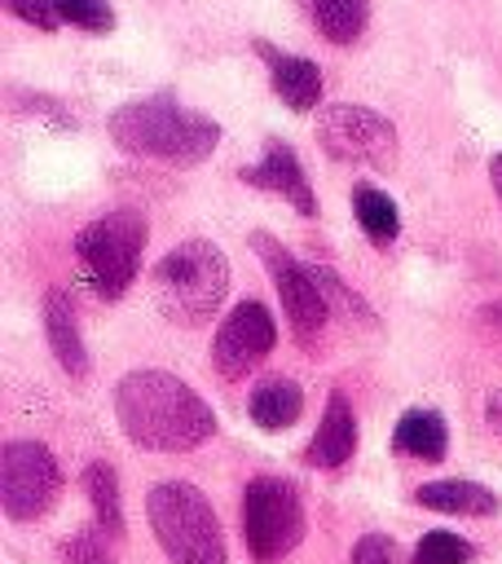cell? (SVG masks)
<instances>
[{
  "label": "cell",
  "mask_w": 502,
  "mask_h": 564,
  "mask_svg": "<svg viewBox=\"0 0 502 564\" xmlns=\"http://www.w3.org/2000/svg\"><path fill=\"white\" fill-rule=\"evenodd\" d=\"M44 330H48V348L53 357L62 361V370L70 379H84L88 370V352H84V339H79V322H75V304L66 291H48L44 295Z\"/></svg>",
  "instance_id": "5bb4252c"
},
{
  "label": "cell",
  "mask_w": 502,
  "mask_h": 564,
  "mask_svg": "<svg viewBox=\"0 0 502 564\" xmlns=\"http://www.w3.org/2000/svg\"><path fill=\"white\" fill-rule=\"evenodd\" d=\"M414 502L445 516H498V494L476 480H427L414 489Z\"/></svg>",
  "instance_id": "9a60e30c"
},
{
  "label": "cell",
  "mask_w": 502,
  "mask_h": 564,
  "mask_svg": "<svg viewBox=\"0 0 502 564\" xmlns=\"http://www.w3.org/2000/svg\"><path fill=\"white\" fill-rule=\"evenodd\" d=\"M225 291H229V260L211 238H189L154 264V304L176 326L211 322Z\"/></svg>",
  "instance_id": "3957f363"
},
{
  "label": "cell",
  "mask_w": 502,
  "mask_h": 564,
  "mask_svg": "<svg viewBox=\"0 0 502 564\" xmlns=\"http://www.w3.org/2000/svg\"><path fill=\"white\" fill-rule=\"evenodd\" d=\"M242 181L255 185V189H269V194H282L299 216H317V198H313V185L295 159V150L286 141H269L264 145V159L255 167H242Z\"/></svg>",
  "instance_id": "8fae6325"
},
{
  "label": "cell",
  "mask_w": 502,
  "mask_h": 564,
  "mask_svg": "<svg viewBox=\"0 0 502 564\" xmlns=\"http://www.w3.org/2000/svg\"><path fill=\"white\" fill-rule=\"evenodd\" d=\"M352 564H396L392 538H383V533H365V538L352 546Z\"/></svg>",
  "instance_id": "d4e9b609"
},
{
  "label": "cell",
  "mask_w": 502,
  "mask_h": 564,
  "mask_svg": "<svg viewBox=\"0 0 502 564\" xmlns=\"http://www.w3.org/2000/svg\"><path fill=\"white\" fill-rule=\"evenodd\" d=\"M273 339H277L273 313L260 300H238V308L220 322L211 339V366L220 370V379H242L273 352Z\"/></svg>",
  "instance_id": "30bf717a"
},
{
  "label": "cell",
  "mask_w": 502,
  "mask_h": 564,
  "mask_svg": "<svg viewBox=\"0 0 502 564\" xmlns=\"http://www.w3.org/2000/svg\"><path fill=\"white\" fill-rule=\"evenodd\" d=\"M489 181H493V189H498V203H502V150L489 159Z\"/></svg>",
  "instance_id": "83f0119b"
},
{
  "label": "cell",
  "mask_w": 502,
  "mask_h": 564,
  "mask_svg": "<svg viewBox=\"0 0 502 564\" xmlns=\"http://www.w3.org/2000/svg\"><path fill=\"white\" fill-rule=\"evenodd\" d=\"M62 494V467L44 441L13 436L0 449V502L9 520H40Z\"/></svg>",
  "instance_id": "ba28073f"
},
{
  "label": "cell",
  "mask_w": 502,
  "mask_h": 564,
  "mask_svg": "<svg viewBox=\"0 0 502 564\" xmlns=\"http://www.w3.org/2000/svg\"><path fill=\"white\" fill-rule=\"evenodd\" d=\"M106 128L123 154L159 159L176 167H194L220 145V123L203 110L181 106L172 93H154V97L119 106Z\"/></svg>",
  "instance_id": "7a4b0ae2"
},
{
  "label": "cell",
  "mask_w": 502,
  "mask_h": 564,
  "mask_svg": "<svg viewBox=\"0 0 502 564\" xmlns=\"http://www.w3.org/2000/svg\"><path fill=\"white\" fill-rule=\"evenodd\" d=\"M62 555H66V564H114V555H110L106 538H101V533H92V529L75 533V538L62 546Z\"/></svg>",
  "instance_id": "603a6c76"
},
{
  "label": "cell",
  "mask_w": 502,
  "mask_h": 564,
  "mask_svg": "<svg viewBox=\"0 0 502 564\" xmlns=\"http://www.w3.org/2000/svg\"><path fill=\"white\" fill-rule=\"evenodd\" d=\"M480 322H484V326H489V330H493V335L502 339V300H493V304H489V308L480 313Z\"/></svg>",
  "instance_id": "484cf974"
},
{
  "label": "cell",
  "mask_w": 502,
  "mask_h": 564,
  "mask_svg": "<svg viewBox=\"0 0 502 564\" xmlns=\"http://www.w3.org/2000/svg\"><path fill=\"white\" fill-rule=\"evenodd\" d=\"M392 449L396 454H410V458H423V463H440L445 449H449V427L436 410H405L392 427Z\"/></svg>",
  "instance_id": "e0dca14e"
},
{
  "label": "cell",
  "mask_w": 502,
  "mask_h": 564,
  "mask_svg": "<svg viewBox=\"0 0 502 564\" xmlns=\"http://www.w3.org/2000/svg\"><path fill=\"white\" fill-rule=\"evenodd\" d=\"M352 449H357V414H352L348 397L335 388L326 397V414H321V423H317L304 458L313 467H343L352 458Z\"/></svg>",
  "instance_id": "4fadbf2b"
},
{
  "label": "cell",
  "mask_w": 502,
  "mask_h": 564,
  "mask_svg": "<svg viewBox=\"0 0 502 564\" xmlns=\"http://www.w3.org/2000/svg\"><path fill=\"white\" fill-rule=\"evenodd\" d=\"M255 53H260V62L269 66L273 93H277L291 110H308V106L321 101V70H317V62L295 57V53H282V48H273V44H264V40H255Z\"/></svg>",
  "instance_id": "7c38bea8"
},
{
  "label": "cell",
  "mask_w": 502,
  "mask_h": 564,
  "mask_svg": "<svg viewBox=\"0 0 502 564\" xmlns=\"http://www.w3.org/2000/svg\"><path fill=\"white\" fill-rule=\"evenodd\" d=\"M145 516L167 564H229L220 520L203 489L185 480H159L145 494Z\"/></svg>",
  "instance_id": "277c9868"
},
{
  "label": "cell",
  "mask_w": 502,
  "mask_h": 564,
  "mask_svg": "<svg viewBox=\"0 0 502 564\" xmlns=\"http://www.w3.org/2000/svg\"><path fill=\"white\" fill-rule=\"evenodd\" d=\"M4 9H9L13 18H22L26 26H40V31H53V26L62 22L57 0H4Z\"/></svg>",
  "instance_id": "cb8c5ba5"
},
{
  "label": "cell",
  "mask_w": 502,
  "mask_h": 564,
  "mask_svg": "<svg viewBox=\"0 0 502 564\" xmlns=\"http://www.w3.org/2000/svg\"><path fill=\"white\" fill-rule=\"evenodd\" d=\"M251 251L264 260V273L273 278V286H277V295H282V308H286V317H291V330L299 335V344H308V339H317L321 335V326H326V317H330V300H326V291H321V282H317V273H313V264H299L273 234H251Z\"/></svg>",
  "instance_id": "9c48e42d"
},
{
  "label": "cell",
  "mask_w": 502,
  "mask_h": 564,
  "mask_svg": "<svg viewBox=\"0 0 502 564\" xmlns=\"http://www.w3.org/2000/svg\"><path fill=\"white\" fill-rule=\"evenodd\" d=\"M114 419L123 436L154 454H185L216 436L211 405L172 370L145 366L119 379L114 388Z\"/></svg>",
  "instance_id": "6da1fadb"
},
{
  "label": "cell",
  "mask_w": 502,
  "mask_h": 564,
  "mask_svg": "<svg viewBox=\"0 0 502 564\" xmlns=\"http://www.w3.org/2000/svg\"><path fill=\"white\" fill-rule=\"evenodd\" d=\"M476 555V546L462 538V533H449V529H432L414 542L410 551V564H467Z\"/></svg>",
  "instance_id": "44dd1931"
},
{
  "label": "cell",
  "mask_w": 502,
  "mask_h": 564,
  "mask_svg": "<svg viewBox=\"0 0 502 564\" xmlns=\"http://www.w3.org/2000/svg\"><path fill=\"white\" fill-rule=\"evenodd\" d=\"M484 414H489V423L502 432V392H489V397H484Z\"/></svg>",
  "instance_id": "4316f807"
},
{
  "label": "cell",
  "mask_w": 502,
  "mask_h": 564,
  "mask_svg": "<svg viewBox=\"0 0 502 564\" xmlns=\"http://www.w3.org/2000/svg\"><path fill=\"white\" fill-rule=\"evenodd\" d=\"M145 216L132 212V207H114L97 220H88L79 234H75V256L92 282V291L101 300H119L128 291V282L137 278V264H141V251H145Z\"/></svg>",
  "instance_id": "5b68a950"
},
{
  "label": "cell",
  "mask_w": 502,
  "mask_h": 564,
  "mask_svg": "<svg viewBox=\"0 0 502 564\" xmlns=\"http://www.w3.org/2000/svg\"><path fill=\"white\" fill-rule=\"evenodd\" d=\"M304 4V13L313 18V26H317V35L321 40H330V44H352V40H361V31H365V0H299Z\"/></svg>",
  "instance_id": "ac0fdd59"
},
{
  "label": "cell",
  "mask_w": 502,
  "mask_h": 564,
  "mask_svg": "<svg viewBox=\"0 0 502 564\" xmlns=\"http://www.w3.org/2000/svg\"><path fill=\"white\" fill-rule=\"evenodd\" d=\"M84 489H88V502L97 511V533L106 538H123V502H119V476L106 458L88 463L84 467Z\"/></svg>",
  "instance_id": "d6986e66"
},
{
  "label": "cell",
  "mask_w": 502,
  "mask_h": 564,
  "mask_svg": "<svg viewBox=\"0 0 502 564\" xmlns=\"http://www.w3.org/2000/svg\"><path fill=\"white\" fill-rule=\"evenodd\" d=\"M352 212H357L361 234H365L374 247L396 242V234H401V216H396V203H392L379 185H352Z\"/></svg>",
  "instance_id": "ffe728a7"
},
{
  "label": "cell",
  "mask_w": 502,
  "mask_h": 564,
  "mask_svg": "<svg viewBox=\"0 0 502 564\" xmlns=\"http://www.w3.org/2000/svg\"><path fill=\"white\" fill-rule=\"evenodd\" d=\"M242 538L255 564H277L304 542V502L286 476H251L242 489Z\"/></svg>",
  "instance_id": "8992f818"
},
{
  "label": "cell",
  "mask_w": 502,
  "mask_h": 564,
  "mask_svg": "<svg viewBox=\"0 0 502 564\" xmlns=\"http://www.w3.org/2000/svg\"><path fill=\"white\" fill-rule=\"evenodd\" d=\"M57 13H62V22H70V26H79V31H92V35L114 31V9H110V0H57Z\"/></svg>",
  "instance_id": "7402d4cb"
},
{
  "label": "cell",
  "mask_w": 502,
  "mask_h": 564,
  "mask_svg": "<svg viewBox=\"0 0 502 564\" xmlns=\"http://www.w3.org/2000/svg\"><path fill=\"white\" fill-rule=\"evenodd\" d=\"M317 141L339 163H361V167H374V172L396 167V128L370 106H357V101L321 106Z\"/></svg>",
  "instance_id": "52a82bcc"
},
{
  "label": "cell",
  "mask_w": 502,
  "mask_h": 564,
  "mask_svg": "<svg viewBox=\"0 0 502 564\" xmlns=\"http://www.w3.org/2000/svg\"><path fill=\"white\" fill-rule=\"evenodd\" d=\"M247 414L264 432H286L304 414V392H299V383L277 379V375L273 379H260L251 388V397H247Z\"/></svg>",
  "instance_id": "2e32d148"
}]
</instances>
